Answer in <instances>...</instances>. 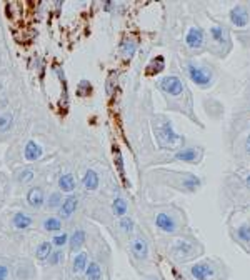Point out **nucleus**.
Here are the masks:
<instances>
[{"label": "nucleus", "mask_w": 250, "mask_h": 280, "mask_svg": "<svg viewBox=\"0 0 250 280\" xmlns=\"http://www.w3.org/2000/svg\"><path fill=\"white\" fill-rule=\"evenodd\" d=\"M157 89L160 90L162 93H165V97L169 98H174L175 100V108H179L184 113H187L192 120L195 123L200 122L197 120V117L194 115V112H192V97H190V92L189 89L185 87V82L184 79L179 77L177 74H169V75H163L157 80Z\"/></svg>", "instance_id": "obj_1"}, {"label": "nucleus", "mask_w": 250, "mask_h": 280, "mask_svg": "<svg viewBox=\"0 0 250 280\" xmlns=\"http://www.w3.org/2000/svg\"><path fill=\"white\" fill-rule=\"evenodd\" d=\"M187 275L192 280H227L230 270L222 259L204 257L187 267Z\"/></svg>", "instance_id": "obj_2"}, {"label": "nucleus", "mask_w": 250, "mask_h": 280, "mask_svg": "<svg viewBox=\"0 0 250 280\" xmlns=\"http://www.w3.org/2000/svg\"><path fill=\"white\" fill-rule=\"evenodd\" d=\"M207 37V52H210L217 59H225L232 52L234 40L232 32L227 23L214 20L205 30Z\"/></svg>", "instance_id": "obj_3"}, {"label": "nucleus", "mask_w": 250, "mask_h": 280, "mask_svg": "<svg viewBox=\"0 0 250 280\" xmlns=\"http://www.w3.org/2000/svg\"><path fill=\"white\" fill-rule=\"evenodd\" d=\"M184 72L190 82L202 90L214 87L219 79V69L205 59H187L184 62Z\"/></svg>", "instance_id": "obj_4"}, {"label": "nucleus", "mask_w": 250, "mask_h": 280, "mask_svg": "<svg viewBox=\"0 0 250 280\" xmlns=\"http://www.w3.org/2000/svg\"><path fill=\"white\" fill-rule=\"evenodd\" d=\"M152 129H153V135H155L157 145L163 150L177 152L187 144L185 137L180 135L179 132H175L170 120L163 115L152 117Z\"/></svg>", "instance_id": "obj_5"}, {"label": "nucleus", "mask_w": 250, "mask_h": 280, "mask_svg": "<svg viewBox=\"0 0 250 280\" xmlns=\"http://www.w3.org/2000/svg\"><path fill=\"white\" fill-rule=\"evenodd\" d=\"M205 252L204 244L194 235H177V239L169 245V255L179 264H189L200 259Z\"/></svg>", "instance_id": "obj_6"}, {"label": "nucleus", "mask_w": 250, "mask_h": 280, "mask_svg": "<svg viewBox=\"0 0 250 280\" xmlns=\"http://www.w3.org/2000/svg\"><path fill=\"white\" fill-rule=\"evenodd\" d=\"M153 225L158 232L167 235H184L185 232V215L175 207L160 208L153 213Z\"/></svg>", "instance_id": "obj_7"}, {"label": "nucleus", "mask_w": 250, "mask_h": 280, "mask_svg": "<svg viewBox=\"0 0 250 280\" xmlns=\"http://www.w3.org/2000/svg\"><path fill=\"white\" fill-rule=\"evenodd\" d=\"M229 28L237 34L250 32V2H240L230 7L229 10Z\"/></svg>", "instance_id": "obj_8"}, {"label": "nucleus", "mask_w": 250, "mask_h": 280, "mask_svg": "<svg viewBox=\"0 0 250 280\" xmlns=\"http://www.w3.org/2000/svg\"><path fill=\"white\" fill-rule=\"evenodd\" d=\"M205 155V149L204 145L199 144H185L182 149L174 152V155L165 160V164L170 162H185V164H192V165H199L202 162Z\"/></svg>", "instance_id": "obj_9"}, {"label": "nucleus", "mask_w": 250, "mask_h": 280, "mask_svg": "<svg viewBox=\"0 0 250 280\" xmlns=\"http://www.w3.org/2000/svg\"><path fill=\"white\" fill-rule=\"evenodd\" d=\"M185 47L192 55H200L207 52L205 28L200 25H192L185 34Z\"/></svg>", "instance_id": "obj_10"}, {"label": "nucleus", "mask_w": 250, "mask_h": 280, "mask_svg": "<svg viewBox=\"0 0 250 280\" xmlns=\"http://www.w3.org/2000/svg\"><path fill=\"white\" fill-rule=\"evenodd\" d=\"M128 252L137 262H147L148 257H150V244H148L147 237L142 232H137L128 242Z\"/></svg>", "instance_id": "obj_11"}, {"label": "nucleus", "mask_w": 250, "mask_h": 280, "mask_svg": "<svg viewBox=\"0 0 250 280\" xmlns=\"http://www.w3.org/2000/svg\"><path fill=\"white\" fill-rule=\"evenodd\" d=\"M229 232L235 244L250 254V219H245L237 225H230Z\"/></svg>", "instance_id": "obj_12"}, {"label": "nucleus", "mask_w": 250, "mask_h": 280, "mask_svg": "<svg viewBox=\"0 0 250 280\" xmlns=\"http://www.w3.org/2000/svg\"><path fill=\"white\" fill-rule=\"evenodd\" d=\"M229 132H230V140L235 139L240 134L250 132V108H245L242 112L234 113L232 118H230Z\"/></svg>", "instance_id": "obj_13"}, {"label": "nucleus", "mask_w": 250, "mask_h": 280, "mask_svg": "<svg viewBox=\"0 0 250 280\" xmlns=\"http://www.w3.org/2000/svg\"><path fill=\"white\" fill-rule=\"evenodd\" d=\"M230 144L234 145V149L237 150L239 157L250 159V132L237 135L235 139L230 140Z\"/></svg>", "instance_id": "obj_14"}, {"label": "nucleus", "mask_w": 250, "mask_h": 280, "mask_svg": "<svg viewBox=\"0 0 250 280\" xmlns=\"http://www.w3.org/2000/svg\"><path fill=\"white\" fill-rule=\"evenodd\" d=\"M77 208H79V197L74 195V193H72V195H67L59 208V219L60 220L70 219V217L75 213Z\"/></svg>", "instance_id": "obj_15"}, {"label": "nucleus", "mask_w": 250, "mask_h": 280, "mask_svg": "<svg viewBox=\"0 0 250 280\" xmlns=\"http://www.w3.org/2000/svg\"><path fill=\"white\" fill-rule=\"evenodd\" d=\"M27 203L32 208H42V207H44L45 205L44 188L38 187V185H35V187H32V188H28V192H27Z\"/></svg>", "instance_id": "obj_16"}, {"label": "nucleus", "mask_w": 250, "mask_h": 280, "mask_svg": "<svg viewBox=\"0 0 250 280\" xmlns=\"http://www.w3.org/2000/svg\"><path fill=\"white\" fill-rule=\"evenodd\" d=\"M42 155H44L42 145H38L35 140H28L25 144V149H23V157H25L28 162H35Z\"/></svg>", "instance_id": "obj_17"}, {"label": "nucleus", "mask_w": 250, "mask_h": 280, "mask_svg": "<svg viewBox=\"0 0 250 280\" xmlns=\"http://www.w3.org/2000/svg\"><path fill=\"white\" fill-rule=\"evenodd\" d=\"M85 230L84 229H77L72 232V235H69V247L72 252H80V249L85 244Z\"/></svg>", "instance_id": "obj_18"}, {"label": "nucleus", "mask_w": 250, "mask_h": 280, "mask_svg": "<svg viewBox=\"0 0 250 280\" xmlns=\"http://www.w3.org/2000/svg\"><path fill=\"white\" fill-rule=\"evenodd\" d=\"M77 188V180L72 174H62L59 177V190L64 193H74Z\"/></svg>", "instance_id": "obj_19"}, {"label": "nucleus", "mask_w": 250, "mask_h": 280, "mask_svg": "<svg viewBox=\"0 0 250 280\" xmlns=\"http://www.w3.org/2000/svg\"><path fill=\"white\" fill-rule=\"evenodd\" d=\"M87 265H89L87 252H82V250H80V252H77L74 260H72V270H74V274H77V275L84 274L85 269H87Z\"/></svg>", "instance_id": "obj_20"}, {"label": "nucleus", "mask_w": 250, "mask_h": 280, "mask_svg": "<svg viewBox=\"0 0 250 280\" xmlns=\"http://www.w3.org/2000/svg\"><path fill=\"white\" fill-rule=\"evenodd\" d=\"M32 224H33V219L28 213H23V212H17L12 219V225L15 227L17 230H28L32 227Z\"/></svg>", "instance_id": "obj_21"}, {"label": "nucleus", "mask_w": 250, "mask_h": 280, "mask_svg": "<svg viewBox=\"0 0 250 280\" xmlns=\"http://www.w3.org/2000/svg\"><path fill=\"white\" fill-rule=\"evenodd\" d=\"M117 229L122 235L130 237V235H133V232H135V220L128 215L120 217L119 222H117Z\"/></svg>", "instance_id": "obj_22"}, {"label": "nucleus", "mask_w": 250, "mask_h": 280, "mask_svg": "<svg viewBox=\"0 0 250 280\" xmlns=\"http://www.w3.org/2000/svg\"><path fill=\"white\" fill-rule=\"evenodd\" d=\"M82 184H84V187L87 188L89 192L97 190L99 185H100V177H99V174L95 172V170L89 169L87 172H85L84 179H82Z\"/></svg>", "instance_id": "obj_23"}, {"label": "nucleus", "mask_w": 250, "mask_h": 280, "mask_svg": "<svg viewBox=\"0 0 250 280\" xmlns=\"http://www.w3.org/2000/svg\"><path fill=\"white\" fill-rule=\"evenodd\" d=\"M52 252H54V245H52V242H49V240L40 242L35 249V257H37V260H40V262H47Z\"/></svg>", "instance_id": "obj_24"}, {"label": "nucleus", "mask_w": 250, "mask_h": 280, "mask_svg": "<svg viewBox=\"0 0 250 280\" xmlns=\"http://www.w3.org/2000/svg\"><path fill=\"white\" fill-rule=\"evenodd\" d=\"M112 212H114V215L117 217V219L127 215V213H128V202L125 200L124 197L117 195L114 198V202H112Z\"/></svg>", "instance_id": "obj_25"}, {"label": "nucleus", "mask_w": 250, "mask_h": 280, "mask_svg": "<svg viewBox=\"0 0 250 280\" xmlns=\"http://www.w3.org/2000/svg\"><path fill=\"white\" fill-rule=\"evenodd\" d=\"M42 229H44L45 232H49V234H57V232L62 230V220L59 219V217L50 215L42 222Z\"/></svg>", "instance_id": "obj_26"}, {"label": "nucleus", "mask_w": 250, "mask_h": 280, "mask_svg": "<svg viewBox=\"0 0 250 280\" xmlns=\"http://www.w3.org/2000/svg\"><path fill=\"white\" fill-rule=\"evenodd\" d=\"M84 274L87 280H100L102 279V267H100L99 262H89Z\"/></svg>", "instance_id": "obj_27"}, {"label": "nucleus", "mask_w": 250, "mask_h": 280, "mask_svg": "<svg viewBox=\"0 0 250 280\" xmlns=\"http://www.w3.org/2000/svg\"><path fill=\"white\" fill-rule=\"evenodd\" d=\"M62 202H64V197H62V192H52L49 197L45 198V207L49 208V210H59Z\"/></svg>", "instance_id": "obj_28"}, {"label": "nucleus", "mask_w": 250, "mask_h": 280, "mask_svg": "<svg viewBox=\"0 0 250 280\" xmlns=\"http://www.w3.org/2000/svg\"><path fill=\"white\" fill-rule=\"evenodd\" d=\"M137 47H138V44H137L135 39H127V40L122 42V45H120V50H122V54L125 57H132L133 54H135Z\"/></svg>", "instance_id": "obj_29"}, {"label": "nucleus", "mask_w": 250, "mask_h": 280, "mask_svg": "<svg viewBox=\"0 0 250 280\" xmlns=\"http://www.w3.org/2000/svg\"><path fill=\"white\" fill-rule=\"evenodd\" d=\"M12 125H13V117L10 113H2V115H0V134L8 132L12 129Z\"/></svg>", "instance_id": "obj_30"}, {"label": "nucleus", "mask_w": 250, "mask_h": 280, "mask_svg": "<svg viewBox=\"0 0 250 280\" xmlns=\"http://www.w3.org/2000/svg\"><path fill=\"white\" fill-rule=\"evenodd\" d=\"M50 242H52V245L57 247V249H62V247H65L69 244V235H67L65 232H60V234H55L54 239Z\"/></svg>", "instance_id": "obj_31"}, {"label": "nucleus", "mask_w": 250, "mask_h": 280, "mask_svg": "<svg viewBox=\"0 0 250 280\" xmlns=\"http://www.w3.org/2000/svg\"><path fill=\"white\" fill-rule=\"evenodd\" d=\"M62 260H64V252L59 249V250H54V252L50 254V257H49V265H52V267H55V265H60L62 264Z\"/></svg>", "instance_id": "obj_32"}, {"label": "nucleus", "mask_w": 250, "mask_h": 280, "mask_svg": "<svg viewBox=\"0 0 250 280\" xmlns=\"http://www.w3.org/2000/svg\"><path fill=\"white\" fill-rule=\"evenodd\" d=\"M17 179H18V182H20V184H28L33 179V170H30V169H28V170H22V172L18 174Z\"/></svg>", "instance_id": "obj_33"}, {"label": "nucleus", "mask_w": 250, "mask_h": 280, "mask_svg": "<svg viewBox=\"0 0 250 280\" xmlns=\"http://www.w3.org/2000/svg\"><path fill=\"white\" fill-rule=\"evenodd\" d=\"M239 40L242 42L244 47L250 49V32H249V34H240V35H239Z\"/></svg>", "instance_id": "obj_34"}, {"label": "nucleus", "mask_w": 250, "mask_h": 280, "mask_svg": "<svg viewBox=\"0 0 250 280\" xmlns=\"http://www.w3.org/2000/svg\"><path fill=\"white\" fill-rule=\"evenodd\" d=\"M0 280H8V267L0 264Z\"/></svg>", "instance_id": "obj_35"}, {"label": "nucleus", "mask_w": 250, "mask_h": 280, "mask_svg": "<svg viewBox=\"0 0 250 280\" xmlns=\"http://www.w3.org/2000/svg\"><path fill=\"white\" fill-rule=\"evenodd\" d=\"M244 182H245V185H247V187L250 188V172H245V174H244Z\"/></svg>", "instance_id": "obj_36"}, {"label": "nucleus", "mask_w": 250, "mask_h": 280, "mask_svg": "<svg viewBox=\"0 0 250 280\" xmlns=\"http://www.w3.org/2000/svg\"><path fill=\"white\" fill-rule=\"evenodd\" d=\"M143 280H160L158 277H155V275H148V277H145Z\"/></svg>", "instance_id": "obj_37"}]
</instances>
